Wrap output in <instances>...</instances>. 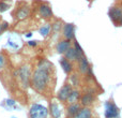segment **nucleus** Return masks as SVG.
<instances>
[{"mask_svg": "<svg viewBox=\"0 0 122 118\" xmlns=\"http://www.w3.org/2000/svg\"><path fill=\"white\" fill-rule=\"evenodd\" d=\"M51 63L46 60H42L39 64V67L34 70L33 74L31 76V85L36 91H44L46 87L48 86V82L51 78L49 71L51 70V67L48 68Z\"/></svg>", "mask_w": 122, "mask_h": 118, "instance_id": "1", "label": "nucleus"}, {"mask_svg": "<svg viewBox=\"0 0 122 118\" xmlns=\"http://www.w3.org/2000/svg\"><path fill=\"white\" fill-rule=\"evenodd\" d=\"M48 110L41 104H32L29 110V118H47Z\"/></svg>", "mask_w": 122, "mask_h": 118, "instance_id": "2", "label": "nucleus"}, {"mask_svg": "<svg viewBox=\"0 0 122 118\" xmlns=\"http://www.w3.org/2000/svg\"><path fill=\"white\" fill-rule=\"evenodd\" d=\"M105 117L106 118H117L119 117V108L116 104L107 101L105 104Z\"/></svg>", "mask_w": 122, "mask_h": 118, "instance_id": "3", "label": "nucleus"}, {"mask_svg": "<svg viewBox=\"0 0 122 118\" xmlns=\"http://www.w3.org/2000/svg\"><path fill=\"white\" fill-rule=\"evenodd\" d=\"M72 89H73V88H72L71 84H64L60 88V90L58 91L57 98L60 100L61 102H65L67 100V98H69V96H70V93H71Z\"/></svg>", "mask_w": 122, "mask_h": 118, "instance_id": "4", "label": "nucleus"}, {"mask_svg": "<svg viewBox=\"0 0 122 118\" xmlns=\"http://www.w3.org/2000/svg\"><path fill=\"white\" fill-rule=\"evenodd\" d=\"M18 75L21 80V84L24 85V87H28L29 82H30V72H29L28 67H21L18 70Z\"/></svg>", "mask_w": 122, "mask_h": 118, "instance_id": "5", "label": "nucleus"}, {"mask_svg": "<svg viewBox=\"0 0 122 118\" xmlns=\"http://www.w3.org/2000/svg\"><path fill=\"white\" fill-rule=\"evenodd\" d=\"M62 34L66 40L71 41L75 36V26L74 24H64L62 27Z\"/></svg>", "mask_w": 122, "mask_h": 118, "instance_id": "6", "label": "nucleus"}, {"mask_svg": "<svg viewBox=\"0 0 122 118\" xmlns=\"http://www.w3.org/2000/svg\"><path fill=\"white\" fill-rule=\"evenodd\" d=\"M64 56H65L64 58H66L69 61H71V62L72 61L75 62V61L79 60V58L81 57V56H84V55H80V54L78 53L75 48H74V47H70V48L64 53Z\"/></svg>", "mask_w": 122, "mask_h": 118, "instance_id": "7", "label": "nucleus"}, {"mask_svg": "<svg viewBox=\"0 0 122 118\" xmlns=\"http://www.w3.org/2000/svg\"><path fill=\"white\" fill-rule=\"evenodd\" d=\"M39 14L44 18H49V17L53 16V11L47 3H43L39 6Z\"/></svg>", "mask_w": 122, "mask_h": 118, "instance_id": "8", "label": "nucleus"}, {"mask_svg": "<svg viewBox=\"0 0 122 118\" xmlns=\"http://www.w3.org/2000/svg\"><path fill=\"white\" fill-rule=\"evenodd\" d=\"M122 15V8H118V6H115V8H112L109 11V16L112 18V21H114L116 25H118V21L120 19Z\"/></svg>", "mask_w": 122, "mask_h": 118, "instance_id": "9", "label": "nucleus"}, {"mask_svg": "<svg viewBox=\"0 0 122 118\" xmlns=\"http://www.w3.org/2000/svg\"><path fill=\"white\" fill-rule=\"evenodd\" d=\"M89 69H90V64H89L87 58L85 56H81L78 60V70H79V72L82 74H86L89 71Z\"/></svg>", "mask_w": 122, "mask_h": 118, "instance_id": "10", "label": "nucleus"}, {"mask_svg": "<svg viewBox=\"0 0 122 118\" xmlns=\"http://www.w3.org/2000/svg\"><path fill=\"white\" fill-rule=\"evenodd\" d=\"M70 47H71V42H70V40H66V39L58 42V44L56 45V49L59 54H64Z\"/></svg>", "mask_w": 122, "mask_h": 118, "instance_id": "11", "label": "nucleus"}, {"mask_svg": "<svg viewBox=\"0 0 122 118\" xmlns=\"http://www.w3.org/2000/svg\"><path fill=\"white\" fill-rule=\"evenodd\" d=\"M93 100H94V96H93V93H90V92L84 93V95L81 96V98H80V104L84 105L85 107H87L88 105H90V104L92 103Z\"/></svg>", "mask_w": 122, "mask_h": 118, "instance_id": "12", "label": "nucleus"}, {"mask_svg": "<svg viewBox=\"0 0 122 118\" xmlns=\"http://www.w3.org/2000/svg\"><path fill=\"white\" fill-rule=\"evenodd\" d=\"M60 64H61V67H62L64 73L70 74L72 71H73V64H72L71 61H69L66 58H62V59H61V60H60Z\"/></svg>", "mask_w": 122, "mask_h": 118, "instance_id": "13", "label": "nucleus"}, {"mask_svg": "<svg viewBox=\"0 0 122 118\" xmlns=\"http://www.w3.org/2000/svg\"><path fill=\"white\" fill-rule=\"evenodd\" d=\"M91 117H92V112H91V110L88 107H84V108H80L79 112L73 118H91Z\"/></svg>", "mask_w": 122, "mask_h": 118, "instance_id": "14", "label": "nucleus"}, {"mask_svg": "<svg viewBox=\"0 0 122 118\" xmlns=\"http://www.w3.org/2000/svg\"><path fill=\"white\" fill-rule=\"evenodd\" d=\"M79 110H80V104L76 103V102L75 103H71L69 105V107H67V114H69L70 117L73 118L78 112H79Z\"/></svg>", "mask_w": 122, "mask_h": 118, "instance_id": "15", "label": "nucleus"}, {"mask_svg": "<svg viewBox=\"0 0 122 118\" xmlns=\"http://www.w3.org/2000/svg\"><path fill=\"white\" fill-rule=\"evenodd\" d=\"M48 113H51V117L53 118H59L60 115H61V111H60V107L57 103H51V108H49Z\"/></svg>", "mask_w": 122, "mask_h": 118, "instance_id": "16", "label": "nucleus"}, {"mask_svg": "<svg viewBox=\"0 0 122 118\" xmlns=\"http://www.w3.org/2000/svg\"><path fill=\"white\" fill-rule=\"evenodd\" d=\"M78 99H79V91L76 90V89H72V91H71V93H70L66 101L71 104V103H75Z\"/></svg>", "mask_w": 122, "mask_h": 118, "instance_id": "17", "label": "nucleus"}, {"mask_svg": "<svg viewBox=\"0 0 122 118\" xmlns=\"http://www.w3.org/2000/svg\"><path fill=\"white\" fill-rule=\"evenodd\" d=\"M29 14V11H28L27 8H23L21 10H19L17 12V18H25V17L28 16Z\"/></svg>", "mask_w": 122, "mask_h": 118, "instance_id": "18", "label": "nucleus"}, {"mask_svg": "<svg viewBox=\"0 0 122 118\" xmlns=\"http://www.w3.org/2000/svg\"><path fill=\"white\" fill-rule=\"evenodd\" d=\"M51 32V26H44V27L41 29V33H42V36H47V34Z\"/></svg>", "mask_w": 122, "mask_h": 118, "instance_id": "19", "label": "nucleus"}, {"mask_svg": "<svg viewBox=\"0 0 122 118\" xmlns=\"http://www.w3.org/2000/svg\"><path fill=\"white\" fill-rule=\"evenodd\" d=\"M9 9V4L4 1H0V12H4Z\"/></svg>", "mask_w": 122, "mask_h": 118, "instance_id": "20", "label": "nucleus"}, {"mask_svg": "<svg viewBox=\"0 0 122 118\" xmlns=\"http://www.w3.org/2000/svg\"><path fill=\"white\" fill-rule=\"evenodd\" d=\"M74 48H75L76 51H77L78 53L80 54V55H84V52H82V48L80 47V45L78 44V42H76V41L74 42Z\"/></svg>", "mask_w": 122, "mask_h": 118, "instance_id": "21", "label": "nucleus"}, {"mask_svg": "<svg viewBox=\"0 0 122 118\" xmlns=\"http://www.w3.org/2000/svg\"><path fill=\"white\" fill-rule=\"evenodd\" d=\"M71 80H72V85H71V86H77V85H78L77 75H72L71 76Z\"/></svg>", "mask_w": 122, "mask_h": 118, "instance_id": "22", "label": "nucleus"}, {"mask_svg": "<svg viewBox=\"0 0 122 118\" xmlns=\"http://www.w3.org/2000/svg\"><path fill=\"white\" fill-rule=\"evenodd\" d=\"M8 26H9V24L6 23V21H3L2 24H0V34L2 33V31H4V30L8 28Z\"/></svg>", "mask_w": 122, "mask_h": 118, "instance_id": "23", "label": "nucleus"}, {"mask_svg": "<svg viewBox=\"0 0 122 118\" xmlns=\"http://www.w3.org/2000/svg\"><path fill=\"white\" fill-rule=\"evenodd\" d=\"M4 64H5V58H4L3 55L0 54V69H2L4 67Z\"/></svg>", "mask_w": 122, "mask_h": 118, "instance_id": "24", "label": "nucleus"}, {"mask_svg": "<svg viewBox=\"0 0 122 118\" xmlns=\"http://www.w3.org/2000/svg\"><path fill=\"white\" fill-rule=\"evenodd\" d=\"M6 103H8V105H14L15 102L13 101V100H8V101H6Z\"/></svg>", "mask_w": 122, "mask_h": 118, "instance_id": "25", "label": "nucleus"}, {"mask_svg": "<svg viewBox=\"0 0 122 118\" xmlns=\"http://www.w3.org/2000/svg\"><path fill=\"white\" fill-rule=\"evenodd\" d=\"M28 44L31 45V46H36V41H30V42H28Z\"/></svg>", "mask_w": 122, "mask_h": 118, "instance_id": "26", "label": "nucleus"}, {"mask_svg": "<svg viewBox=\"0 0 122 118\" xmlns=\"http://www.w3.org/2000/svg\"><path fill=\"white\" fill-rule=\"evenodd\" d=\"M118 25H119V26H122V15H121L120 19H119V21H118Z\"/></svg>", "mask_w": 122, "mask_h": 118, "instance_id": "27", "label": "nucleus"}]
</instances>
